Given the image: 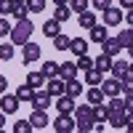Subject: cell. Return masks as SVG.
Returning <instances> with one entry per match:
<instances>
[{"label": "cell", "instance_id": "obj_1", "mask_svg": "<svg viewBox=\"0 0 133 133\" xmlns=\"http://www.w3.org/2000/svg\"><path fill=\"white\" fill-rule=\"evenodd\" d=\"M32 32H35V24H32L29 19H16V27L11 29V43H14V45H24L32 37Z\"/></svg>", "mask_w": 133, "mask_h": 133}, {"label": "cell", "instance_id": "obj_2", "mask_svg": "<svg viewBox=\"0 0 133 133\" xmlns=\"http://www.w3.org/2000/svg\"><path fill=\"white\" fill-rule=\"evenodd\" d=\"M75 120H77V130H80V133H91L93 130V123H96L93 107L91 104H80L75 109Z\"/></svg>", "mask_w": 133, "mask_h": 133}, {"label": "cell", "instance_id": "obj_3", "mask_svg": "<svg viewBox=\"0 0 133 133\" xmlns=\"http://www.w3.org/2000/svg\"><path fill=\"white\" fill-rule=\"evenodd\" d=\"M53 130H56V133H72V130H77V120L72 115L59 112V117L53 120Z\"/></svg>", "mask_w": 133, "mask_h": 133}, {"label": "cell", "instance_id": "obj_4", "mask_svg": "<svg viewBox=\"0 0 133 133\" xmlns=\"http://www.w3.org/2000/svg\"><path fill=\"white\" fill-rule=\"evenodd\" d=\"M40 45H37V43H32V40H27L24 43V45H21V61H24V64H32V61H37L40 59Z\"/></svg>", "mask_w": 133, "mask_h": 133}, {"label": "cell", "instance_id": "obj_5", "mask_svg": "<svg viewBox=\"0 0 133 133\" xmlns=\"http://www.w3.org/2000/svg\"><path fill=\"white\" fill-rule=\"evenodd\" d=\"M101 91L104 96H117V93H123V80L120 77H107V80H101Z\"/></svg>", "mask_w": 133, "mask_h": 133}, {"label": "cell", "instance_id": "obj_6", "mask_svg": "<svg viewBox=\"0 0 133 133\" xmlns=\"http://www.w3.org/2000/svg\"><path fill=\"white\" fill-rule=\"evenodd\" d=\"M101 16H104V24H107V27H117L120 21L125 19V14H123L120 8H115V5H109L107 11H101Z\"/></svg>", "mask_w": 133, "mask_h": 133}, {"label": "cell", "instance_id": "obj_7", "mask_svg": "<svg viewBox=\"0 0 133 133\" xmlns=\"http://www.w3.org/2000/svg\"><path fill=\"white\" fill-rule=\"evenodd\" d=\"M56 109H59V112H64V115H75V109H77V104H75V96H69V93H61V96L56 98Z\"/></svg>", "mask_w": 133, "mask_h": 133}, {"label": "cell", "instance_id": "obj_8", "mask_svg": "<svg viewBox=\"0 0 133 133\" xmlns=\"http://www.w3.org/2000/svg\"><path fill=\"white\" fill-rule=\"evenodd\" d=\"M35 109H48L51 104H53V96L48 93V88L45 91H35V96H32V101H29Z\"/></svg>", "mask_w": 133, "mask_h": 133}, {"label": "cell", "instance_id": "obj_9", "mask_svg": "<svg viewBox=\"0 0 133 133\" xmlns=\"http://www.w3.org/2000/svg\"><path fill=\"white\" fill-rule=\"evenodd\" d=\"M125 120H128L125 109H109V115H107V123L112 128H125Z\"/></svg>", "mask_w": 133, "mask_h": 133}, {"label": "cell", "instance_id": "obj_10", "mask_svg": "<svg viewBox=\"0 0 133 133\" xmlns=\"http://www.w3.org/2000/svg\"><path fill=\"white\" fill-rule=\"evenodd\" d=\"M19 96L14 93V96H11V93H3V98H0V109H3V112L5 115H14L16 112V109H19Z\"/></svg>", "mask_w": 133, "mask_h": 133}, {"label": "cell", "instance_id": "obj_11", "mask_svg": "<svg viewBox=\"0 0 133 133\" xmlns=\"http://www.w3.org/2000/svg\"><path fill=\"white\" fill-rule=\"evenodd\" d=\"M59 77L66 83V80H75L77 77V61H64L59 64Z\"/></svg>", "mask_w": 133, "mask_h": 133}, {"label": "cell", "instance_id": "obj_12", "mask_svg": "<svg viewBox=\"0 0 133 133\" xmlns=\"http://www.w3.org/2000/svg\"><path fill=\"white\" fill-rule=\"evenodd\" d=\"M29 123H32V128L35 130H40V128H48V115H45V109H35V112L29 115Z\"/></svg>", "mask_w": 133, "mask_h": 133}, {"label": "cell", "instance_id": "obj_13", "mask_svg": "<svg viewBox=\"0 0 133 133\" xmlns=\"http://www.w3.org/2000/svg\"><path fill=\"white\" fill-rule=\"evenodd\" d=\"M48 93L53 98H59L61 93H66V83L61 80V77H51V80H48Z\"/></svg>", "mask_w": 133, "mask_h": 133}, {"label": "cell", "instance_id": "obj_14", "mask_svg": "<svg viewBox=\"0 0 133 133\" xmlns=\"http://www.w3.org/2000/svg\"><path fill=\"white\" fill-rule=\"evenodd\" d=\"M104 101H107V96L101 91V85H91V88H88V104H91V107L104 104Z\"/></svg>", "mask_w": 133, "mask_h": 133}, {"label": "cell", "instance_id": "obj_15", "mask_svg": "<svg viewBox=\"0 0 133 133\" xmlns=\"http://www.w3.org/2000/svg\"><path fill=\"white\" fill-rule=\"evenodd\" d=\"M112 64H115L112 56H107V53H101V56H96V59H93V66H96L98 72H104V75H107V72H112Z\"/></svg>", "mask_w": 133, "mask_h": 133}, {"label": "cell", "instance_id": "obj_16", "mask_svg": "<svg viewBox=\"0 0 133 133\" xmlns=\"http://www.w3.org/2000/svg\"><path fill=\"white\" fill-rule=\"evenodd\" d=\"M77 16H80V19H77V21H80V27L83 29H93L96 27V14H93V11H83V14H77Z\"/></svg>", "mask_w": 133, "mask_h": 133}, {"label": "cell", "instance_id": "obj_17", "mask_svg": "<svg viewBox=\"0 0 133 133\" xmlns=\"http://www.w3.org/2000/svg\"><path fill=\"white\" fill-rule=\"evenodd\" d=\"M101 48H104V53H107V56H117V53L120 51H123V48H120V43H117V37H107L104 43H101Z\"/></svg>", "mask_w": 133, "mask_h": 133}, {"label": "cell", "instance_id": "obj_18", "mask_svg": "<svg viewBox=\"0 0 133 133\" xmlns=\"http://www.w3.org/2000/svg\"><path fill=\"white\" fill-rule=\"evenodd\" d=\"M43 32H45V37H56L61 32V21L59 19H48L45 24H43Z\"/></svg>", "mask_w": 133, "mask_h": 133}, {"label": "cell", "instance_id": "obj_19", "mask_svg": "<svg viewBox=\"0 0 133 133\" xmlns=\"http://www.w3.org/2000/svg\"><path fill=\"white\" fill-rule=\"evenodd\" d=\"M69 51L75 53V56H83V53H88V40H85V37H72Z\"/></svg>", "mask_w": 133, "mask_h": 133}, {"label": "cell", "instance_id": "obj_20", "mask_svg": "<svg viewBox=\"0 0 133 133\" xmlns=\"http://www.w3.org/2000/svg\"><path fill=\"white\" fill-rule=\"evenodd\" d=\"M16 96H19V101H32V96H35V88H32L29 83H21L16 88Z\"/></svg>", "mask_w": 133, "mask_h": 133}, {"label": "cell", "instance_id": "obj_21", "mask_svg": "<svg viewBox=\"0 0 133 133\" xmlns=\"http://www.w3.org/2000/svg\"><path fill=\"white\" fill-rule=\"evenodd\" d=\"M101 80H104V72H98L96 66L85 69V83H88V85H101Z\"/></svg>", "mask_w": 133, "mask_h": 133}, {"label": "cell", "instance_id": "obj_22", "mask_svg": "<svg viewBox=\"0 0 133 133\" xmlns=\"http://www.w3.org/2000/svg\"><path fill=\"white\" fill-rule=\"evenodd\" d=\"M40 72L45 75V80H51V77H59V64H56V61H51V59H45Z\"/></svg>", "mask_w": 133, "mask_h": 133}, {"label": "cell", "instance_id": "obj_23", "mask_svg": "<svg viewBox=\"0 0 133 133\" xmlns=\"http://www.w3.org/2000/svg\"><path fill=\"white\" fill-rule=\"evenodd\" d=\"M112 75L120 77V80L128 77V75H130V64H128V61H115V64H112Z\"/></svg>", "mask_w": 133, "mask_h": 133}, {"label": "cell", "instance_id": "obj_24", "mask_svg": "<svg viewBox=\"0 0 133 133\" xmlns=\"http://www.w3.org/2000/svg\"><path fill=\"white\" fill-rule=\"evenodd\" d=\"M53 45H56V51H69L72 37H69V35H64V32H59V35L53 37Z\"/></svg>", "mask_w": 133, "mask_h": 133}, {"label": "cell", "instance_id": "obj_25", "mask_svg": "<svg viewBox=\"0 0 133 133\" xmlns=\"http://www.w3.org/2000/svg\"><path fill=\"white\" fill-rule=\"evenodd\" d=\"M69 14H72L69 3H64V5H56V11H53V19H59L61 24H64V21H69Z\"/></svg>", "mask_w": 133, "mask_h": 133}, {"label": "cell", "instance_id": "obj_26", "mask_svg": "<svg viewBox=\"0 0 133 133\" xmlns=\"http://www.w3.org/2000/svg\"><path fill=\"white\" fill-rule=\"evenodd\" d=\"M117 43H120V48H130V45H133V27L120 32V35H117Z\"/></svg>", "mask_w": 133, "mask_h": 133}, {"label": "cell", "instance_id": "obj_27", "mask_svg": "<svg viewBox=\"0 0 133 133\" xmlns=\"http://www.w3.org/2000/svg\"><path fill=\"white\" fill-rule=\"evenodd\" d=\"M107 37H109V29H107V27H98V24H96V27L91 29V40H93V43H104Z\"/></svg>", "mask_w": 133, "mask_h": 133}, {"label": "cell", "instance_id": "obj_28", "mask_svg": "<svg viewBox=\"0 0 133 133\" xmlns=\"http://www.w3.org/2000/svg\"><path fill=\"white\" fill-rule=\"evenodd\" d=\"M29 14H32V11H29L27 3H16L14 11H11V16H16V19H29Z\"/></svg>", "mask_w": 133, "mask_h": 133}, {"label": "cell", "instance_id": "obj_29", "mask_svg": "<svg viewBox=\"0 0 133 133\" xmlns=\"http://www.w3.org/2000/svg\"><path fill=\"white\" fill-rule=\"evenodd\" d=\"M66 93H69V96H75V98H77V96L83 93V83L77 80V77H75V80H66Z\"/></svg>", "mask_w": 133, "mask_h": 133}, {"label": "cell", "instance_id": "obj_30", "mask_svg": "<svg viewBox=\"0 0 133 133\" xmlns=\"http://www.w3.org/2000/svg\"><path fill=\"white\" fill-rule=\"evenodd\" d=\"M27 83H29V85L37 91V88L45 83V75H43V72H29V75H27Z\"/></svg>", "mask_w": 133, "mask_h": 133}, {"label": "cell", "instance_id": "obj_31", "mask_svg": "<svg viewBox=\"0 0 133 133\" xmlns=\"http://www.w3.org/2000/svg\"><path fill=\"white\" fill-rule=\"evenodd\" d=\"M107 115H109V107H104V104H96V107H93L96 123H107Z\"/></svg>", "mask_w": 133, "mask_h": 133}, {"label": "cell", "instance_id": "obj_32", "mask_svg": "<svg viewBox=\"0 0 133 133\" xmlns=\"http://www.w3.org/2000/svg\"><path fill=\"white\" fill-rule=\"evenodd\" d=\"M107 107L109 109H125V98H120V93L117 96H107Z\"/></svg>", "mask_w": 133, "mask_h": 133}, {"label": "cell", "instance_id": "obj_33", "mask_svg": "<svg viewBox=\"0 0 133 133\" xmlns=\"http://www.w3.org/2000/svg\"><path fill=\"white\" fill-rule=\"evenodd\" d=\"M0 59L3 61L14 59V43H0Z\"/></svg>", "mask_w": 133, "mask_h": 133}, {"label": "cell", "instance_id": "obj_34", "mask_svg": "<svg viewBox=\"0 0 133 133\" xmlns=\"http://www.w3.org/2000/svg\"><path fill=\"white\" fill-rule=\"evenodd\" d=\"M35 128H32L29 120H19V123H14V133H32Z\"/></svg>", "mask_w": 133, "mask_h": 133}, {"label": "cell", "instance_id": "obj_35", "mask_svg": "<svg viewBox=\"0 0 133 133\" xmlns=\"http://www.w3.org/2000/svg\"><path fill=\"white\" fill-rule=\"evenodd\" d=\"M91 66H93V59L91 56H88V53H83V56H77V69H91Z\"/></svg>", "mask_w": 133, "mask_h": 133}, {"label": "cell", "instance_id": "obj_36", "mask_svg": "<svg viewBox=\"0 0 133 133\" xmlns=\"http://www.w3.org/2000/svg\"><path fill=\"white\" fill-rule=\"evenodd\" d=\"M88 3H91V0H69V8L75 11V14H83V11L88 8Z\"/></svg>", "mask_w": 133, "mask_h": 133}, {"label": "cell", "instance_id": "obj_37", "mask_svg": "<svg viewBox=\"0 0 133 133\" xmlns=\"http://www.w3.org/2000/svg\"><path fill=\"white\" fill-rule=\"evenodd\" d=\"M14 5H16V0H0V16H8L14 11Z\"/></svg>", "mask_w": 133, "mask_h": 133}, {"label": "cell", "instance_id": "obj_38", "mask_svg": "<svg viewBox=\"0 0 133 133\" xmlns=\"http://www.w3.org/2000/svg\"><path fill=\"white\" fill-rule=\"evenodd\" d=\"M27 5H29L32 14H40V11L45 8V0H27Z\"/></svg>", "mask_w": 133, "mask_h": 133}, {"label": "cell", "instance_id": "obj_39", "mask_svg": "<svg viewBox=\"0 0 133 133\" xmlns=\"http://www.w3.org/2000/svg\"><path fill=\"white\" fill-rule=\"evenodd\" d=\"M11 29H14V27H11V21H8L5 16H0V37H5V35H11Z\"/></svg>", "mask_w": 133, "mask_h": 133}, {"label": "cell", "instance_id": "obj_40", "mask_svg": "<svg viewBox=\"0 0 133 133\" xmlns=\"http://www.w3.org/2000/svg\"><path fill=\"white\" fill-rule=\"evenodd\" d=\"M123 93H125V96H130V93H133V75L123 77Z\"/></svg>", "mask_w": 133, "mask_h": 133}, {"label": "cell", "instance_id": "obj_41", "mask_svg": "<svg viewBox=\"0 0 133 133\" xmlns=\"http://www.w3.org/2000/svg\"><path fill=\"white\" fill-rule=\"evenodd\" d=\"M91 5H93L96 11H107L109 5H112V0H91Z\"/></svg>", "mask_w": 133, "mask_h": 133}, {"label": "cell", "instance_id": "obj_42", "mask_svg": "<svg viewBox=\"0 0 133 133\" xmlns=\"http://www.w3.org/2000/svg\"><path fill=\"white\" fill-rule=\"evenodd\" d=\"M125 112H128V115L133 112V93H130V96H125Z\"/></svg>", "mask_w": 133, "mask_h": 133}, {"label": "cell", "instance_id": "obj_43", "mask_svg": "<svg viewBox=\"0 0 133 133\" xmlns=\"http://www.w3.org/2000/svg\"><path fill=\"white\" fill-rule=\"evenodd\" d=\"M125 130H130V133H133V112H130V115H128V120H125Z\"/></svg>", "mask_w": 133, "mask_h": 133}, {"label": "cell", "instance_id": "obj_44", "mask_svg": "<svg viewBox=\"0 0 133 133\" xmlns=\"http://www.w3.org/2000/svg\"><path fill=\"white\" fill-rule=\"evenodd\" d=\"M125 21L133 27V8H128V11H125Z\"/></svg>", "mask_w": 133, "mask_h": 133}, {"label": "cell", "instance_id": "obj_45", "mask_svg": "<svg viewBox=\"0 0 133 133\" xmlns=\"http://www.w3.org/2000/svg\"><path fill=\"white\" fill-rule=\"evenodd\" d=\"M5 88H8V80H5L3 75H0V93H5Z\"/></svg>", "mask_w": 133, "mask_h": 133}, {"label": "cell", "instance_id": "obj_46", "mask_svg": "<svg viewBox=\"0 0 133 133\" xmlns=\"http://www.w3.org/2000/svg\"><path fill=\"white\" fill-rule=\"evenodd\" d=\"M120 5L123 8H133V0H120Z\"/></svg>", "mask_w": 133, "mask_h": 133}, {"label": "cell", "instance_id": "obj_47", "mask_svg": "<svg viewBox=\"0 0 133 133\" xmlns=\"http://www.w3.org/2000/svg\"><path fill=\"white\" fill-rule=\"evenodd\" d=\"M3 125H5V112L0 109V130H3Z\"/></svg>", "mask_w": 133, "mask_h": 133}, {"label": "cell", "instance_id": "obj_48", "mask_svg": "<svg viewBox=\"0 0 133 133\" xmlns=\"http://www.w3.org/2000/svg\"><path fill=\"white\" fill-rule=\"evenodd\" d=\"M53 3H56V5H64V3H69V0H53Z\"/></svg>", "mask_w": 133, "mask_h": 133}, {"label": "cell", "instance_id": "obj_49", "mask_svg": "<svg viewBox=\"0 0 133 133\" xmlns=\"http://www.w3.org/2000/svg\"><path fill=\"white\" fill-rule=\"evenodd\" d=\"M128 53H130V59H133V45H130V48H128Z\"/></svg>", "mask_w": 133, "mask_h": 133}, {"label": "cell", "instance_id": "obj_50", "mask_svg": "<svg viewBox=\"0 0 133 133\" xmlns=\"http://www.w3.org/2000/svg\"><path fill=\"white\" fill-rule=\"evenodd\" d=\"M130 75H133V61H130Z\"/></svg>", "mask_w": 133, "mask_h": 133}, {"label": "cell", "instance_id": "obj_51", "mask_svg": "<svg viewBox=\"0 0 133 133\" xmlns=\"http://www.w3.org/2000/svg\"><path fill=\"white\" fill-rule=\"evenodd\" d=\"M16 3H27V0H16Z\"/></svg>", "mask_w": 133, "mask_h": 133}]
</instances>
